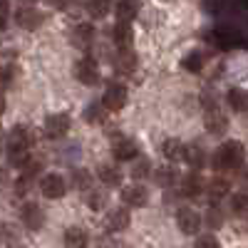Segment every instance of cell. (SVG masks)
Wrapping results in <instances>:
<instances>
[{
	"label": "cell",
	"instance_id": "obj_1",
	"mask_svg": "<svg viewBox=\"0 0 248 248\" xmlns=\"http://www.w3.org/2000/svg\"><path fill=\"white\" fill-rule=\"evenodd\" d=\"M214 40L218 47H243L248 45V23L243 20H223L214 30Z\"/></svg>",
	"mask_w": 248,
	"mask_h": 248
},
{
	"label": "cell",
	"instance_id": "obj_2",
	"mask_svg": "<svg viewBox=\"0 0 248 248\" xmlns=\"http://www.w3.org/2000/svg\"><path fill=\"white\" fill-rule=\"evenodd\" d=\"M246 164V147L238 139H229L223 141L214 154V169L216 171H229V169H238Z\"/></svg>",
	"mask_w": 248,
	"mask_h": 248
},
{
	"label": "cell",
	"instance_id": "obj_3",
	"mask_svg": "<svg viewBox=\"0 0 248 248\" xmlns=\"http://www.w3.org/2000/svg\"><path fill=\"white\" fill-rule=\"evenodd\" d=\"M112 154L117 161H129V159H137L139 154V144L132 139V137H124V134H117L112 139Z\"/></svg>",
	"mask_w": 248,
	"mask_h": 248
},
{
	"label": "cell",
	"instance_id": "obj_4",
	"mask_svg": "<svg viewBox=\"0 0 248 248\" xmlns=\"http://www.w3.org/2000/svg\"><path fill=\"white\" fill-rule=\"evenodd\" d=\"M129 99V92L124 85H117V82H112V85L105 90V97H102V105H105V109L109 112H119L124 105H127Z\"/></svg>",
	"mask_w": 248,
	"mask_h": 248
},
{
	"label": "cell",
	"instance_id": "obj_5",
	"mask_svg": "<svg viewBox=\"0 0 248 248\" xmlns=\"http://www.w3.org/2000/svg\"><path fill=\"white\" fill-rule=\"evenodd\" d=\"M20 218H23V223L28 226L30 231H40L45 226V211H43V206L35 203V201L23 203V209H20Z\"/></svg>",
	"mask_w": 248,
	"mask_h": 248
},
{
	"label": "cell",
	"instance_id": "obj_6",
	"mask_svg": "<svg viewBox=\"0 0 248 248\" xmlns=\"http://www.w3.org/2000/svg\"><path fill=\"white\" fill-rule=\"evenodd\" d=\"M43 132L47 139H62L70 132V114H50L43 124Z\"/></svg>",
	"mask_w": 248,
	"mask_h": 248
},
{
	"label": "cell",
	"instance_id": "obj_7",
	"mask_svg": "<svg viewBox=\"0 0 248 248\" xmlns=\"http://www.w3.org/2000/svg\"><path fill=\"white\" fill-rule=\"evenodd\" d=\"M75 77L82 82V85H87V87H94L97 82H99V67H97V62L92 57H85V60H79L77 65H75Z\"/></svg>",
	"mask_w": 248,
	"mask_h": 248
},
{
	"label": "cell",
	"instance_id": "obj_8",
	"mask_svg": "<svg viewBox=\"0 0 248 248\" xmlns=\"http://www.w3.org/2000/svg\"><path fill=\"white\" fill-rule=\"evenodd\" d=\"M15 23L23 30H37L40 25L45 23V15L40 13L37 8H32V5H23L15 13Z\"/></svg>",
	"mask_w": 248,
	"mask_h": 248
},
{
	"label": "cell",
	"instance_id": "obj_9",
	"mask_svg": "<svg viewBox=\"0 0 248 248\" xmlns=\"http://www.w3.org/2000/svg\"><path fill=\"white\" fill-rule=\"evenodd\" d=\"M30 144H32V132L25 124H17L8 134V152H28Z\"/></svg>",
	"mask_w": 248,
	"mask_h": 248
},
{
	"label": "cell",
	"instance_id": "obj_10",
	"mask_svg": "<svg viewBox=\"0 0 248 248\" xmlns=\"http://www.w3.org/2000/svg\"><path fill=\"white\" fill-rule=\"evenodd\" d=\"M176 223H179V231H181V233L194 236V233H199V229H201V216H199L194 209H189V206H184V209L176 211Z\"/></svg>",
	"mask_w": 248,
	"mask_h": 248
},
{
	"label": "cell",
	"instance_id": "obj_11",
	"mask_svg": "<svg viewBox=\"0 0 248 248\" xmlns=\"http://www.w3.org/2000/svg\"><path fill=\"white\" fill-rule=\"evenodd\" d=\"M40 191H43L47 199H62V196L67 194L65 176H60V174H47V176H43V181H40Z\"/></svg>",
	"mask_w": 248,
	"mask_h": 248
},
{
	"label": "cell",
	"instance_id": "obj_12",
	"mask_svg": "<svg viewBox=\"0 0 248 248\" xmlns=\"http://www.w3.org/2000/svg\"><path fill=\"white\" fill-rule=\"evenodd\" d=\"M206 129H209V134H214V137L226 134V129H229V117L223 114V109H218V107L206 109Z\"/></svg>",
	"mask_w": 248,
	"mask_h": 248
},
{
	"label": "cell",
	"instance_id": "obj_13",
	"mask_svg": "<svg viewBox=\"0 0 248 248\" xmlns=\"http://www.w3.org/2000/svg\"><path fill=\"white\" fill-rule=\"evenodd\" d=\"M122 201L127 206H144L149 201V191L144 189L141 184H129L122 189Z\"/></svg>",
	"mask_w": 248,
	"mask_h": 248
},
{
	"label": "cell",
	"instance_id": "obj_14",
	"mask_svg": "<svg viewBox=\"0 0 248 248\" xmlns=\"http://www.w3.org/2000/svg\"><path fill=\"white\" fill-rule=\"evenodd\" d=\"M70 40H72L75 47H90L92 40H94V28H92L90 23H79V25L72 28Z\"/></svg>",
	"mask_w": 248,
	"mask_h": 248
},
{
	"label": "cell",
	"instance_id": "obj_15",
	"mask_svg": "<svg viewBox=\"0 0 248 248\" xmlns=\"http://www.w3.org/2000/svg\"><path fill=\"white\" fill-rule=\"evenodd\" d=\"M117 20L119 23H132V20L139 15V0H119L114 5Z\"/></svg>",
	"mask_w": 248,
	"mask_h": 248
},
{
	"label": "cell",
	"instance_id": "obj_16",
	"mask_svg": "<svg viewBox=\"0 0 248 248\" xmlns=\"http://www.w3.org/2000/svg\"><path fill=\"white\" fill-rule=\"evenodd\" d=\"M97 176L105 186H119L122 184V171H119L117 164H99Z\"/></svg>",
	"mask_w": 248,
	"mask_h": 248
},
{
	"label": "cell",
	"instance_id": "obj_17",
	"mask_svg": "<svg viewBox=\"0 0 248 248\" xmlns=\"http://www.w3.org/2000/svg\"><path fill=\"white\" fill-rule=\"evenodd\" d=\"M114 70L119 75H129L137 70V55L132 50H119V55L114 57Z\"/></svg>",
	"mask_w": 248,
	"mask_h": 248
},
{
	"label": "cell",
	"instance_id": "obj_18",
	"mask_svg": "<svg viewBox=\"0 0 248 248\" xmlns=\"http://www.w3.org/2000/svg\"><path fill=\"white\" fill-rule=\"evenodd\" d=\"M181 194L184 196H199V194H203V179L196 174V171H191L189 176H184V181H181Z\"/></svg>",
	"mask_w": 248,
	"mask_h": 248
},
{
	"label": "cell",
	"instance_id": "obj_19",
	"mask_svg": "<svg viewBox=\"0 0 248 248\" xmlns=\"http://www.w3.org/2000/svg\"><path fill=\"white\" fill-rule=\"evenodd\" d=\"M127 226H129V211L124 209V206L107 214V229L109 231H124Z\"/></svg>",
	"mask_w": 248,
	"mask_h": 248
},
{
	"label": "cell",
	"instance_id": "obj_20",
	"mask_svg": "<svg viewBox=\"0 0 248 248\" xmlns=\"http://www.w3.org/2000/svg\"><path fill=\"white\" fill-rule=\"evenodd\" d=\"M65 248H87V231L79 229V226H72V229L65 231Z\"/></svg>",
	"mask_w": 248,
	"mask_h": 248
},
{
	"label": "cell",
	"instance_id": "obj_21",
	"mask_svg": "<svg viewBox=\"0 0 248 248\" xmlns=\"http://www.w3.org/2000/svg\"><path fill=\"white\" fill-rule=\"evenodd\" d=\"M184 161L189 164L191 169H201L206 164V152L199 147V144H186V152H184Z\"/></svg>",
	"mask_w": 248,
	"mask_h": 248
},
{
	"label": "cell",
	"instance_id": "obj_22",
	"mask_svg": "<svg viewBox=\"0 0 248 248\" xmlns=\"http://www.w3.org/2000/svg\"><path fill=\"white\" fill-rule=\"evenodd\" d=\"M114 45L119 47V50H129V45H132V28H129V23H117L114 25Z\"/></svg>",
	"mask_w": 248,
	"mask_h": 248
},
{
	"label": "cell",
	"instance_id": "obj_23",
	"mask_svg": "<svg viewBox=\"0 0 248 248\" xmlns=\"http://www.w3.org/2000/svg\"><path fill=\"white\" fill-rule=\"evenodd\" d=\"M184 152H186V144L179 141V139H167V141L161 144V154L167 156V159H171V161L184 159Z\"/></svg>",
	"mask_w": 248,
	"mask_h": 248
},
{
	"label": "cell",
	"instance_id": "obj_24",
	"mask_svg": "<svg viewBox=\"0 0 248 248\" xmlns=\"http://www.w3.org/2000/svg\"><path fill=\"white\" fill-rule=\"evenodd\" d=\"M229 189H231V184L226 179H214V181L206 184V194H209L211 201H221L226 194H229Z\"/></svg>",
	"mask_w": 248,
	"mask_h": 248
},
{
	"label": "cell",
	"instance_id": "obj_25",
	"mask_svg": "<svg viewBox=\"0 0 248 248\" xmlns=\"http://www.w3.org/2000/svg\"><path fill=\"white\" fill-rule=\"evenodd\" d=\"M226 102H229V107H231L233 112L248 109V94H246L243 90H238V87L229 90V94H226Z\"/></svg>",
	"mask_w": 248,
	"mask_h": 248
},
{
	"label": "cell",
	"instance_id": "obj_26",
	"mask_svg": "<svg viewBox=\"0 0 248 248\" xmlns=\"http://www.w3.org/2000/svg\"><path fill=\"white\" fill-rule=\"evenodd\" d=\"M87 206L92 211H102L107 206V191L105 189H90L87 194Z\"/></svg>",
	"mask_w": 248,
	"mask_h": 248
},
{
	"label": "cell",
	"instance_id": "obj_27",
	"mask_svg": "<svg viewBox=\"0 0 248 248\" xmlns=\"http://www.w3.org/2000/svg\"><path fill=\"white\" fill-rule=\"evenodd\" d=\"M105 117H107V109H105V105H99V102H92V105L85 109V119L90 124H102Z\"/></svg>",
	"mask_w": 248,
	"mask_h": 248
},
{
	"label": "cell",
	"instance_id": "obj_28",
	"mask_svg": "<svg viewBox=\"0 0 248 248\" xmlns=\"http://www.w3.org/2000/svg\"><path fill=\"white\" fill-rule=\"evenodd\" d=\"M112 10V0H87V13L92 17H105Z\"/></svg>",
	"mask_w": 248,
	"mask_h": 248
},
{
	"label": "cell",
	"instance_id": "obj_29",
	"mask_svg": "<svg viewBox=\"0 0 248 248\" xmlns=\"http://www.w3.org/2000/svg\"><path fill=\"white\" fill-rule=\"evenodd\" d=\"M72 184L77 186L79 191H90L92 189V174L87 169H75L72 171Z\"/></svg>",
	"mask_w": 248,
	"mask_h": 248
},
{
	"label": "cell",
	"instance_id": "obj_30",
	"mask_svg": "<svg viewBox=\"0 0 248 248\" xmlns=\"http://www.w3.org/2000/svg\"><path fill=\"white\" fill-rule=\"evenodd\" d=\"M154 181H156L159 186H171V184L176 181V171L169 167V164H164L159 171H154Z\"/></svg>",
	"mask_w": 248,
	"mask_h": 248
},
{
	"label": "cell",
	"instance_id": "obj_31",
	"mask_svg": "<svg viewBox=\"0 0 248 248\" xmlns=\"http://www.w3.org/2000/svg\"><path fill=\"white\" fill-rule=\"evenodd\" d=\"M184 67L189 70V72H201L203 70V52H199V50L189 52V55L184 57Z\"/></svg>",
	"mask_w": 248,
	"mask_h": 248
},
{
	"label": "cell",
	"instance_id": "obj_32",
	"mask_svg": "<svg viewBox=\"0 0 248 248\" xmlns=\"http://www.w3.org/2000/svg\"><path fill=\"white\" fill-rule=\"evenodd\" d=\"M231 211H233L236 216L248 214V194H246V191H238V194L231 196Z\"/></svg>",
	"mask_w": 248,
	"mask_h": 248
},
{
	"label": "cell",
	"instance_id": "obj_33",
	"mask_svg": "<svg viewBox=\"0 0 248 248\" xmlns=\"http://www.w3.org/2000/svg\"><path fill=\"white\" fill-rule=\"evenodd\" d=\"M152 174V161L147 156H139L134 161V167H132V176L134 179H144V176H149Z\"/></svg>",
	"mask_w": 248,
	"mask_h": 248
},
{
	"label": "cell",
	"instance_id": "obj_34",
	"mask_svg": "<svg viewBox=\"0 0 248 248\" xmlns=\"http://www.w3.org/2000/svg\"><path fill=\"white\" fill-rule=\"evenodd\" d=\"M15 77H17V67L15 65H3L0 67V85L3 87H13Z\"/></svg>",
	"mask_w": 248,
	"mask_h": 248
},
{
	"label": "cell",
	"instance_id": "obj_35",
	"mask_svg": "<svg viewBox=\"0 0 248 248\" xmlns=\"http://www.w3.org/2000/svg\"><path fill=\"white\" fill-rule=\"evenodd\" d=\"M206 223H209L211 229H218V226H223V211L218 209V206H211V209L206 211Z\"/></svg>",
	"mask_w": 248,
	"mask_h": 248
},
{
	"label": "cell",
	"instance_id": "obj_36",
	"mask_svg": "<svg viewBox=\"0 0 248 248\" xmlns=\"http://www.w3.org/2000/svg\"><path fill=\"white\" fill-rule=\"evenodd\" d=\"M194 248H218V241L214 236H199L196 243H194Z\"/></svg>",
	"mask_w": 248,
	"mask_h": 248
},
{
	"label": "cell",
	"instance_id": "obj_37",
	"mask_svg": "<svg viewBox=\"0 0 248 248\" xmlns=\"http://www.w3.org/2000/svg\"><path fill=\"white\" fill-rule=\"evenodd\" d=\"M8 15H10L8 0H0V30H5V25H8Z\"/></svg>",
	"mask_w": 248,
	"mask_h": 248
},
{
	"label": "cell",
	"instance_id": "obj_38",
	"mask_svg": "<svg viewBox=\"0 0 248 248\" xmlns=\"http://www.w3.org/2000/svg\"><path fill=\"white\" fill-rule=\"evenodd\" d=\"M47 3L55 8H67V0H47Z\"/></svg>",
	"mask_w": 248,
	"mask_h": 248
},
{
	"label": "cell",
	"instance_id": "obj_39",
	"mask_svg": "<svg viewBox=\"0 0 248 248\" xmlns=\"http://www.w3.org/2000/svg\"><path fill=\"white\" fill-rule=\"evenodd\" d=\"M241 181L248 186V167H246V164H243V171H241Z\"/></svg>",
	"mask_w": 248,
	"mask_h": 248
},
{
	"label": "cell",
	"instance_id": "obj_40",
	"mask_svg": "<svg viewBox=\"0 0 248 248\" xmlns=\"http://www.w3.org/2000/svg\"><path fill=\"white\" fill-rule=\"evenodd\" d=\"M3 112H5V97L0 94V114H3Z\"/></svg>",
	"mask_w": 248,
	"mask_h": 248
},
{
	"label": "cell",
	"instance_id": "obj_41",
	"mask_svg": "<svg viewBox=\"0 0 248 248\" xmlns=\"http://www.w3.org/2000/svg\"><path fill=\"white\" fill-rule=\"evenodd\" d=\"M238 3H241V5H243V8L248 10V0H238Z\"/></svg>",
	"mask_w": 248,
	"mask_h": 248
}]
</instances>
